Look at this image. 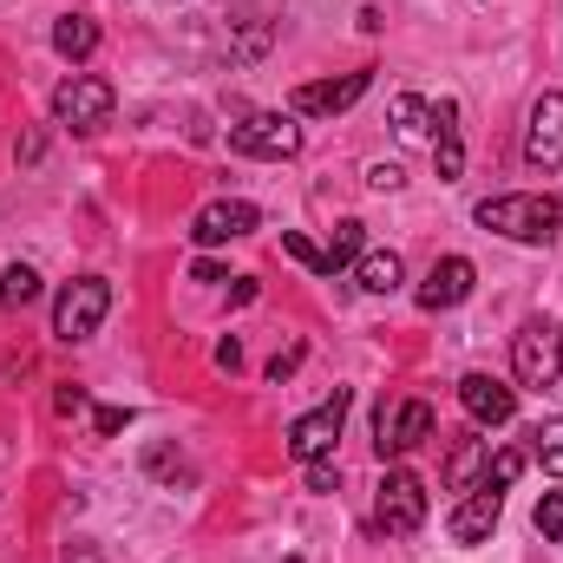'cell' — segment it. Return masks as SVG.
I'll list each match as a JSON object with an SVG mask.
<instances>
[{
  "label": "cell",
  "mask_w": 563,
  "mask_h": 563,
  "mask_svg": "<svg viewBox=\"0 0 563 563\" xmlns=\"http://www.w3.org/2000/svg\"><path fill=\"white\" fill-rule=\"evenodd\" d=\"M478 230L492 236H511V243H551L563 230V203L544 197V190H518V197H485L478 210Z\"/></svg>",
  "instance_id": "6da1fadb"
},
{
  "label": "cell",
  "mask_w": 563,
  "mask_h": 563,
  "mask_svg": "<svg viewBox=\"0 0 563 563\" xmlns=\"http://www.w3.org/2000/svg\"><path fill=\"white\" fill-rule=\"evenodd\" d=\"M112 314V282L106 276H79L59 288V301H53V334L73 347V341H92L99 334V321Z\"/></svg>",
  "instance_id": "7a4b0ae2"
},
{
  "label": "cell",
  "mask_w": 563,
  "mask_h": 563,
  "mask_svg": "<svg viewBox=\"0 0 563 563\" xmlns=\"http://www.w3.org/2000/svg\"><path fill=\"white\" fill-rule=\"evenodd\" d=\"M563 367V334L551 314H538V321H525L518 328V341H511V374H518V387H551Z\"/></svg>",
  "instance_id": "3957f363"
},
{
  "label": "cell",
  "mask_w": 563,
  "mask_h": 563,
  "mask_svg": "<svg viewBox=\"0 0 563 563\" xmlns=\"http://www.w3.org/2000/svg\"><path fill=\"white\" fill-rule=\"evenodd\" d=\"M53 119H59L66 132H99V125L112 119V86L92 79V73H73V79L53 92Z\"/></svg>",
  "instance_id": "277c9868"
},
{
  "label": "cell",
  "mask_w": 563,
  "mask_h": 563,
  "mask_svg": "<svg viewBox=\"0 0 563 563\" xmlns=\"http://www.w3.org/2000/svg\"><path fill=\"white\" fill-rule=\"evenodd\" d=\"M374 525L387 538H413L426 525V485L413 472H387L380 478V498H374Z\"/></svg>",
  "instance_id": "5b68a950"
},
{
  "label": "cell",
  "mask_w": 563,
  "mask_h": 563,
  "mask_svg": "<svg viewBox=\"0 0 563 563\" xmlns=\"http://www.w3.org/2000/svg\"><path fill=\"white\" fill-rule=\"evenodd\" d=\"M432 407L426 400H394V407H380V420H374V445H380V459H407V452H420L426 439H432Z\"/></svg>",
  "instance_id": "8992f818"
},
{
  "label": "cell",
  "mask_w": 563,
  "mask_h": 563,
  "mask_svg": "<svg viewBox=\"0 0 563 563\" xmlns=\"http://www.w3.org/2000/svg\"><path fill=\"white\" fill-rule=\"evenodd\" d=\"M230 151L236 157H295L301 151V125L282 112H250L230 125Z\"/></svg>",
  "instance_id": "52a82bcc"
},
{
  "label": "cell",
  "mask_w": 563,
  "mask_h": 563,
  "mask_svg": "<svg viewBox=\"0 0 563 563\" xmlns=\"http://www.w3.org/2000/svg\"><path fill=\"white\" fill-rule=\"evenodd\" d=\"M250 230H263V210L243 203V197H217V203H203V210L190 217V243H197V250H217V243L250 236Z\"/></svg>",
  "instance_id": "ba28073f"
},
{
  "label": "cell",
  "mask_w": 563,
  "mask_h": 563,
  "mask_svg": "<svg viewBox=\"0 0 563 563\" xmlns=\"http://www.w3.org/2000/svg\"><path fill=\"white\" fill-rule=\"evenodd\" d=\"M341 420H347V387H334V400H328V407H314V413H301V420L288 426V452H295L301 465L328 459V452H334V439H341Z\"/></svg>",
  "instance_id": "9c48e42d"
},
{
  "label": "cell",
  "mask_w": 563,
  "mask_h": 563,
  "mask_svg": "<svg viewBox=\"0 0 563 563\" xmlns=\"http://www.w3.org/2000/svg\"><path fill=\"white\" fill-rule=\"evenodd\" d=\"M367 86H374V73H341V79H308V86H295V112L301 119H334V112H347V106H361L367 99Z\"/></svg>",
  "instance_id": "30bf717a"
},
{
  "label": "cell",
  "mask_w": 563,
  "mask_h": 563,
  "mask_svg": "<svg viewBox=\"0 0 563 563\" xmlns=\"http://www.w3.org/2000/svg\"><path fill=\"white\" fill-rule=\"evenodd\" d=\"M525 164H531V170H558V164H563V92H544V99L531 106Z\"/></svg>",
  "instance_id": "8fae6325"
},
{
  "label": "cell",
  "mask_w": 563,
  "mask_h": 563,
  "mask_svg": "<svg viewBox=\"0 0 563 563\" xmlns=\"http://www.w3.org/2000/svg\"><path fill=\"white\" fill-rule=\"evenodd\" d=\"M498 518H505V492L472 485V492L459 498V511L445 518V531H452V544H485V538L498 531Z\"/></svg>",
  "instance_id": "7c38bea8"
},
{
  "label": "cell",
  "mask_w": 563,
  "mask_h": 563,
  "mask_svg": "<svg viewBox=\"0 0 563 563\" xmlns=\"http://www.w3.org/2000/svg\"><path fill=\"white\" fill-rule=\"evenodd\" d=\"M459 400H465L472 426H505L518 413V387H505V380H492V374H465V380H459Z\"/></svg>",
  "instance_id": "4fadbf2b"
},
{
  "label": "cell",
  "mask_w": 563,
  "mask_h": 563,
  "mask_svg": "<svg viewBox=\"0 0 563 563\" xmlns=\"http://www.w3.org/2000/svg\"><path fill=\"white\" fill-rule=\"evenodd\" d=\"M472 282H478V269H472L465 256H439V263L426 269V282H420V308H426V314L459 308V301L472 295Z\"/></svg>",
  "instance_id": "5bb4252c"
},
{
  "label": "cell",
  "mask_w": 563,
  "mask_h": 563,
  "mask_svg": "<svg viewBox=\"0 0 563 563\" xmlns=\"http://www.w3.org/2000/svg\"><path fill=\"white\" fill-rule=\"evenodd\" d=\"M492 459V439H478V432H465L459 445H452V459H445V485L452 492H472V478H478V465Z\"/></svg>",
  "instance_id": "9a60e30c"
},
{
  "label": "cell",
  "mask_w": 563,
  "mask_h": 563,
  "mask_svg": "<svg viewBox=\"0 0 563 563\" xmlns=\"http://www.w3.org/2000/svg\"><path fill=\"white\" fill-rule=\"evenodd\" d=\"M459 112L452 106H439L432 112V125H439V144H432V164H439V184H452L459 170H465V144H459V125H452Z\"/></svg>",
  "instance_id": "2e32d148"
},
{
  "label": "cell",
  "mask_w": 563,
  "mask_h": 563,
  "mask_svg": "<svg viewBox=\"0 0 563 563\" xmlns=\"http://www.w3.org/2000/svg\"><path fill=\"white\" fill-rule=\"evenodd\" d=\"M53 46H59L66 59H92V53H99V20H86V13H66V20L53 26Z\"/></svg>",
  "instance_id": "e0dca14e"
},
{
  "label": "cell",
  "mask_w": 563,
  "mask_h": 563,
  "mask_svg": "<svg viewBox=\"0 0 563 563\" xmlns=\"http://www.w3.org/2000/svg\"><path fill=\"white\" fill-rule=\"evenodd\" d=\"M525 439H531V445H525V459H538L551 478H563V420H538Z\"/></svg>",
  "instance_id": "ac0fdd59"
},
{
  "label": "cell",
  "mask_w": 563,
  "mask_h": 563,
  "mask_svg": "<svg viewBox=\"0 0 563 563\" xmlns=\"http://www.w3.org/2000/svg\"><path fill=\"white\" fill-rule=\"evenodd\" d=\"M361 288H367V295H394V288H400V256H394V250L361 256Z\"/></svg>",
  "instance_id": "d6986e66"
},
{
  "label": "cell",
  "mask_w": 563,
  "mask_h": 563,
  "mask_svg": "<svg viewBox=\"0 0 563 563\" xmlns=\"http://www.w3.org/2000/svg\"><path fill=\"white\" fill-rule=\"evenodd\" d=\"M361 243H367V230H361L354 217H347V223H334V243L321 250V256H328V276H334V269H347V263L361 256Z\"/></svg>",
  "instance_id": "ffe728a7"
},
{
  "label": "cell",
  "mask_w": 563,
  "mask_h": 563,
  "mask_svg": "<svg viewBox=\"0 0 563 563\" xmlns=\"http://www.w3.org/2000/svg\"><path fill=\"white\" fill-rule=\"evenodd\" d=\"M426 125H432V106H426L420 92H400L394 99V132L400 139H426Z\"/></svg>",
  "instance_id": "44dd1931"
},
{
  "label": "cell",
  "mask_w": 563,
  "mask_h": 563,
  "mask_svg": "<svg viewBox=\"0 0 563 563\" xmlns=\"http://www.w3.org/2000/svg\"><path fill=\"white\" fill-rule=\"evenodd\" d=\"M518 472H525V445H505L498 459H485V478H478V485H492V492H511V485H518Z\"/></svg>",
  "instance_id": "7402d4cb"
},
{
  "label": "cell",
  "mask_w": 563,
  "mask_h": 563,
  "mask_svg": "<svg viewBox=\"0 0 563 563\" xmlns=\"http://www.w3.org/2000/svg\"><path fill=\"white\" fill-rule=\"evenodd\" d=\"M40 295V276L26 269V263H13V269H0V308H26Z\"/></svg>",
  "instance_id": "603a6c76"
},
{
  "label": "cell",
  "mask_w": 563,
  "mask_h": 563,
  "mask_svg": "<svg viewBox=\"0 0 563 563\" xmlns=\"http://www.w3.org/2000/svg\"><path fill=\"white\" fill-rule=\"evenodd\" d=\"M282 250H288V256H295L301 269H314V276H328V256H321V250H314V243H308L301 230H282Z\"/></svg>",
  "instance_id": "cb8c5ba5"
},
{
  "label": "cell",
  "mask_w": 563,
  "mask_h": 563,
  "mask_svg": "<svg viewBox=\"0 0 563 563\" xmlns=\"http://www.w3.org/2000/svg\"><path fill=\"white\" fill-rule=\"evenodd\" d=\"M538 538H563V492L538 498Z\"/></svg>",
  "instance_id": "d4e9b609"
},
{
  "label": "cell",
  "mask_w": 563,
  "mask_h": 563,
  "mask_svg": "<svg viewBox=\"0 0 563 563\" xmlns=\"http://www.w3.org/2000/svg\"><path fill=\"white\" fill-rule=\"evenodd\" d=\"M144 465H151V478H170V485H177V478H190V465H184V459H170L164 445H157V452H151Z\"/></svg>",
  "instance_id": "484cf974"
},
{
  "label": "cell",
  "mask_w": 563,
  "mask_h": 563,
  "mask_svg": "<svg viewBox=\"0 0 563 563\" xmlns=\"http://www.w3.org/2000/svg\"><path fill=\"white\" fill-rule=\"evenodd\" d=\"M301 354H308V347L295 341V347H282L276 361H269V380H276V387H282V380H288V374H295V367H301Z\"/></svg>",
  "instance_id": "4316f807"
},
{
  "label": "cell",
  "mask_w": 563,
  "mask_h": 563,
  "mask_svg": "<svg viewBox=\"0 0 563 563\" xmlns=\"http://www.w3.org/2000/svg\"><path fill=\"white\" fill-rule=\"evenodd\" d=\"M125 420H132L125 407H99V413H92V426H99V439H112V432H125Z\"/></svg>",
  "instance_id": "83f0119b"
},
{
  "label": "cell",
  "mask_w": 563,
  "mask_h": 563,
  "mask_svg": "<svg viewBox=\"0 0 563 563\" xmlns=\"http://www.w3.org/2000/svg\"><path fill=\"white\" fill-rule=\"evenodd\" d=\"M53 407L73 420V413H86V394H79V387H59V394H53Z\"/></svg>",
  "instance_id": "f1b7e54d"
},
{
  "label": "cell",
  "mask_w": 563,
  "mask_h": 563,
  "mask_svg": "<svg viewBox=\"0 0 563 563\" xmlns=\"http://www.w3.org/2000/svg\"><path fill=\"white\" fill-rule=\"evenodd\" d=\"M308 492H334V465H328V459L308 465Z\"/></svg>",
  "instance_id": "f546056e"
},
{
  "label": "cell",
  "mask_w": 563,
  "mask_h": 563,
  "mask_svg": "<svg viewBox=\"0 0 563 563\" xmlns=\"http://www.w3.org/2000/svg\"><path fill=\"white\" fill-rule=\"evenodd\" d=\"M217 367H223V374H236V367H243V347H236V341H223V347H217Z\"/></svg>",
  "instance_id": "4dcf8cb0"
},
{
  "label": "cell",
  "mask_w": 563,
  "mask_h": 563,
  "mask_svg": "<svg viewBox=\"0 0 563 563\" xmlns=\"http://www.w3.org/2000/svg\"><path fill=\"white\" fill-rule=\"evenodd\" d=\"M190 282H223V263H210V256H203V263L190 269Z\"/></svg>",
  "instance_id": "1f68e13d"
},
{
  "label": "cell",
  "mask_w": 563,
  "mask_h": 563,
  "mask_svg": "<svg viewBox=\"0 0 563 563\" xmlns=\"http://www.w3.org/2000/svg\"><path fill=\"white\" fill-rule=\"evenodd\" d=\"M66 563H99V551L92 544H66Z\"/></svg>",
  "instance_id": "d6a6232c"
}]
</instances>
